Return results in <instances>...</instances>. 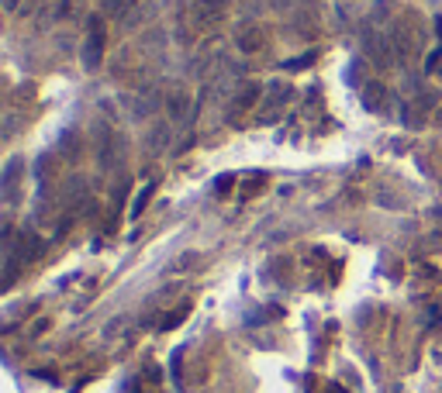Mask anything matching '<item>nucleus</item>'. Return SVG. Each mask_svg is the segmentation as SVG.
I'll return each instance as SVG.
<instances>
[{
  "mask_svg": "<svg viewBox=\"0 0 442 393\" xmlns=\"http://www.w3.org/2000/svg\"><path fill=\"white\" fill-rule=\"evenodd\" d=\"M104 45H108L104 21L93 18V21H90V32H86V41H83V66H86V69H97V66H100V59H104Z\"/></svg>",
  "mask_w": 442,
  "mask_h": 393,
  "instance_id": "f257e3e1",
  "label": "nucleus"
},
{
  "mask_svg": "<svg viewBox=\"0 0 442 393\" xmlns=\"http://www.w3.org/2000/svg\"><path fill=\"white\" fill-rule=\"evenodd\" d=\"M391 45H394V52H398V59H408L411 52H415V45H418V28L404 18L398 21L394 28H391Z\"/></svg>",
  "mask_w": 442,
  "mask_h": 393,
  "instance_id": "f03ea898",
  "label": "nucleus"
},
{
  "mask_svg": "<svg viewBox=\"0 0 442 393\" xmlns=\"http://www.w3.org/2000/svg\"><path fill=\"white\" fill-rule=\"evenodd\" d=\"M363 48H366V55H370V62H373V66H380V69L394 62V55H391V52H394V45L387 41V35L380 39V35H373V32H366V35H363Z\"/></svg>",
  "mask_w": 442,
  "mask_h": 393,
  "instance_id": "7ed1b4c3",
  "label": "nucleus"
},
{
  "mask_svg": "<svg viewBox=\"0 0 442 393\" xmlns=\"http://www.w3.org/2000/svg\"><path fill=\"white\" fill-rule=\"evenodd\" d=\"M225 4H228V0H194V4H190L194 25H197V28H207L211 21H218L221 11H225Z\"/></svg>",
  "mask_w": 442,
  "mask_h": 393,
  "instance_id": "20e7f679",
  "label": "nucleus"
},
{
  "mask_svg": "<svg viewBox=\"0 0 442 393\" xmlns=\"http://www.w3.org/2000/svg\"><path fill=\"white\" fill-rule=\"evenodd\" d=\"M21 169H25V166H21V159H11V162H7V169H4V196H7V200H14V196H18Z\"/></svg>",
  "mask_w": 442,
  "mask_h": 393,
  "instance_id": "39448f33",
  "label": "nucleus"
},
{
  "mask_svg": "<svg viewBox=\"0 0 442 393\" xmlns=\"http://www.w3.org/2000/svg\"><path fill=\"white\" fill-rule=\"evenodd\" d=\"M363 104H366V111H384V86L380 83L363 86Z\"/></svg>",
  "mask_w": 442,
  "mask_h": 393,
  "instance_id": "423d86ee",
  "label": "nucleus"
},
{
  "mask_svg": "<svg viewBox=\"0 0 442 393\" xmlns=\"http://www.w3.org/2000/svg\"><path fill=\"white\" fill-rule=\"evenodd\" d=\"M256 93H259V90H256V86H249V90H245V93L239 97V100H235V107H232V114H228V121H239V114H242V111H249V107H252Z\"/></svg>",
  "mask_w": 442,
  "mask_h": 393,
  "instance_id": "0eeeda50",
  "label": "nucleus"
},
{
  "mask_svg": "<svg viewBox=\"0 0 442 393\" xmlns=\"http://www.w3.org/2000/svg\"><path fill=\"white\" fill-rule=\"evenodd\" d=\"M152 194H156V183H149V187H142V194L135 196V204H131V214H135V218H138V214L145 211V204L152 200Z\"/></svg>",
  "mask_w": 442,
  "mask_h": 393,
  "instance_id": "6e6552de",
  "label": "nucleus"
},
{
  "mask_svg": "<svg viewBox=\"0 0 442 393\" xmlns=\"http://www.w3.org/2000/svg\"><path fill=\"white\" fill-rule=\"evenodd\" d=\"M239 45H242V52H256V48H263V35L259 32H242Z\"/></svg>",
  "mask_w": 442,
  "mask_h": 393,
  "instance_id": "1a4fd4ad",
  "label": "nucleus"
},
{
  "mask_svg": "<svg viewBox=\"0 0 442 393\" xmlns=\"http://www.w3.org/2000/svg\"><path fill=\"white\" fill-rule=\"evenodd\" d=\"M183 107H187V100H183V97H173V100H169V114H173V118H180V114H183Z\"/></svg>",
  "mask_w": 442,
  "mask_h": 393,
  "instance_id": "9d476101",
  "label": "nucleus"
},
{
  "mask_svg": "<svg viewBox=\"0 0 442 393\" xmlns=\"http://www.w3.org/2000/svg\"><path fill=\"white\" fill-rule=\"evenodd\" d=\"M232 183H235V176H221V180L214 183V190H218V194H228V187H232Z\"/></svg>",
  "mask_w": 442,
  "mask_h": 393,
  "instance_id": "9b49d317",
  "label": "nucleus"
},
{
  "mask_svg": "<svg viewBox=\"0 0 442 393\" xmlns=\"http://www.w3.org/2000/svg\"><path fill=\"white\" fill-rule=\"evenodd\" d=\"M436 69H439V73H442V62H439V66H436Z\"/></svg>",
  "mask_w": 442,
  "mask_h": 393,
  "instance_id": "f8f14e48",
  "label": "nucleus"
},
{
  "mask_svg": "<svg viewBox=\"0 0 442 393\" xmlns=\"http://www.w3.org/2000/svg\"><path fill=\"white\" fill-rule=\"evenodd\" d=\"M32 4H39V0H32Z\"/></svg>",
  "mask_w": 442,
  "mask_h": 393,
  "instance_id": "ddd939ff",
  "label": "nucleus"
}]
</instances>
